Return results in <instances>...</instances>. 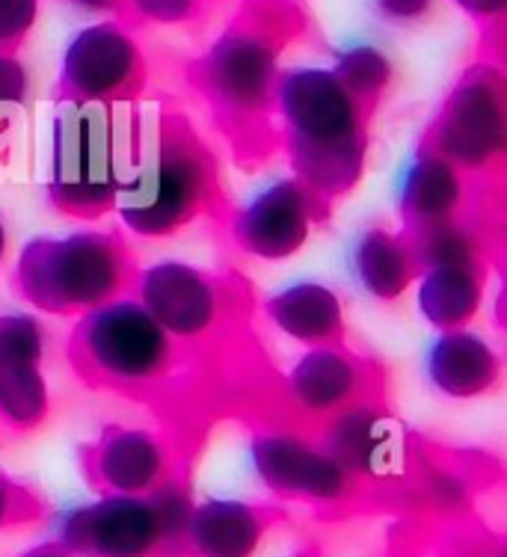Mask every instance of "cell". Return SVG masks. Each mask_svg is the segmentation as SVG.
Wrapping results in <instances>:
<instances>
[{"instance_id":"f1b7e54d","label":"cell","mask_w":507,"mask_h":557,"mask_svg":"<svg viewBox=\"0 0 507 557\" xmlns=\"http://www.w3.org/2000/svg\"><path fill=\"white\" fill-rule=\"evenodd\" d=\"M30 96V75L18 54H0V110L24 108Z\"/></svg>"},{"instance_id":"2e32d148","label":"cell","mask_w":507,"mask_h":557,"mask_svg":"<svg viewBox=\"0 0 507 557\" xmlns=\"http://www.w3.org/2000/svg\"><path fill=\"white\" fill-rule=\"evenodd\" d=\"M48 330L33 311H0V430L27 436L51 418Z\"/></svg>"},{"instance_id":"ba28073f","label":"cell","mask_w":507,"mask_h":557,"mask_svg":"<svg viewBox=\"0 0 507 557\" xmlns=\"http://www.w3.org/2000/svg\"><path fill=\"white\" fill-rule=\"evenodd\" d=\"M419 143L481 187H502L507 161L505 63L475 57L433 110Z\"/></svg>"},{"instance_id":"7a4b0ae2","label":"cell","mask_w":507,"mask_h":557,"mask_svg":"<svg viewBox=\"0 0 507 557\" xmlns=\"http://www.w3.org/2000/svg\"><path fill=\"white\" fill-rule=\"evenodd\" d=\"M217 151L173 101L137 104L134 151L113 214L125 235L163 240L228 211Z\"/></svg>"},{"instance_id":"d4e9b609","label":"cell","mask_w":507,"mask_h":557,"mask_svg":"<svg viewBox=\"0 0 507 557\" xmlns=\"http://www.w3.org/2000/svg\"><path fill=\"white\" fill-rule=\"evenodd\" d=\"M478 27V57L505 63V18L507 0H452Z\"/></svg>"},{"instance_id":"cb8c5ba5","label":"cell","mask_w":507,"mask_h":557,"mask_svg":"<svg viewBox=\"0 0 507 557\" xmlns=\"http://www.w3.org/2000/svg\"><path fill=\"white\" fill-rule=\"evenodd\" d=\"M228 0H120L116 22L137 33L143 27L202 30L217 18Z\"/></svg>"},{"instance_id":"9a60e30c","label":"cell","mask_w":507,"mask_h":557,"mask_svg":"<svg viewBox=\"0 0 507 557\" xmlns=\"http://www.w3.org/2000/svg\"><path fill=\"white\" fill-rule=\"evenodd\" d=\"M330 208L294 175H280L256 187L244 202L228 205L223 225L232 247L247 258L288 261L326 223Z\"/></svg>"},{"instance_id":"6da1fadb","label":"cell","mask_w":507,"mask_h":557,"mask_svg":"<svg viewBox=\"0 0 507 557\" xmlns=\"http://www.w3.org/2000/svg\"><path fill=\"white\" fill-rule=\"evenodd\" d=\"M309 30L297 0H238L217 39L184 65V84L244 166L276 154L273 92L282 60Z\"/></svg>"},{"instance_id":"9c48e42d","label":"cell","mask_w":507,"mask_h":557,"mask_svg":"<svg viewBox=\"0 0 507 557\" xmlns=\"http://www.w3.org/2000/svg\"><path fill=\"white\" fill-rule=\"evenodd\" d=\"M247 457L252 478L273 502L312 507L314 513H354L378 504L371 490L338 466L312 430L273 412L249 424Z\"/></svg>"},{"instance_id":"52a82bcc","label":"cell","mask_w":507,"mask_h":557,"mask_svg":"<svg viewBox=\"0 0 507 557\" xmlns=\"http://www.w3.org/2000/svg\"><path fill=\"white\" fill-rule=\"evenodd\" d=\"M190 504L187 478L151 495H96L48 513L51 540L75 557H178Z\"/></svg>"},{"instance_id":"5b68a950","label":"cell","mask_w":507,"mask_h":557,"mask_svg":"<svg viewBox=\"0 0 507 557\" xmlns=\"http://www.w3.org/2000/svg\"><path fill=\"white\" fill-rule=\"evenodd\" d=\"M137 258L122 228L30 237L12 264V294L48 318H81L131 294Z\"/></svg>"},{"instance_id":"4316f807","label":"cell","mask_w":507,"mask_h":557,"mask_svg":"<svg viewBox=\"0 0 507 557\" xmlns=\"http://www.w3.org/2000/svg\"><path fill=\"white\" fill-rule=\"evenodd\" d=\"M42 0H0V54H18L39 22Z\"/></svg>"},{"instance_id":"f546056e","label":"cell","mask_w":507,"mask_h":557,"mask_svg":"<svg viewBox=\"0 0 507 557\" xmlns=\"http://www.w3.org/2000/svg\"><path fill=\"white\" fill-rule=\"evenodd\" d=\"M15 557H75L72 552H65L57 540H39V543H33L30 548H24L22 555H15Z\"/></svg>"},{"instance_id":"7c38bea8","label":"cell","mask_w":507,"mask_h":557,"mask_svg":"<svg viewBox=\"0 0 507 557\" xmlns=\"http://www.w3.org/2000/svg\"><path fill=\"white\" fill-rule=\"evenodd\" d=\"M312 433L347 474L371 490L374 502L398 498L410 481L421 445L416 430L392 412L386 397L366 400L326 418Z\"/></svg>"},{"instance_id":"277c9868","label":"cell","mask_w":507,"mask_h":557,"mask_svg":"<svg viewBox=\"0 0 507 557\" xmlns=\"http://www.w3.org/2000/svg\"><path fill=\"white\" fill-rule=\"evenodd\" d=\"M371 113L326 65H285L273 92L276 151L292 175L333 205L366 175Z\"/></svg>"},{"instance_id":"8992f818","label":"cell","mask_w":507,"mask_h":557,"mask_svg":"<svg viewBox=\"0 0 507 557\" xmlns=\"http://www.w3.org/2000/svg\"><path fill=\"white\" fill-rule=\"evenodd\" d=\"M137 104H57L45 172V196L57 214L77 223L113 214L134 151Z\"/></svg>"},{"instance_id":"3957f363","label":"cell","mask_w":507,"mask_h":557,"mask_svg":"<svg viewBox=\"0 0 507 557\" xmlns=\"http://www.w3.org/2000/svg\"><path fill=\"white\" fill-rule=\"evenodd\" d=\"M65 359L92 392L146 404L154 412H184L206 376L208 356L187 350L151 321L131 294L72 321Z\"/></svg>"},{"instance_id":"5bb4252c","label":"cell","mask_w":507,"mask_h":557,"mask_svg":"<svg viewBox=\"0 0 507 557\" xmlns=\"http://www.w3.org/2000/svg\"><path fill=\"white\" fill-rule=\"evenodd\" d=\"M81 474L96 495H151L187 478L178 433L110 421L77 448Z\"/></svg>"},{"instance_id":"603a6c76","label":"cell","mask_w":507,"mask_h":557,"mask_svg":"<svg viewBox=\"0 0 507 557\" xmlns=\"http://www.w3.org/2000/svg\"><path fill=\"white\" fill-rule=\"evenodd\" d=\"M330 72L374 116L395 84V60L378 42H345L330 51Z\"/></svg>"},{"instance_id":"4fadbf2b","label":"cell","mask_w":507,"mask_h":557,"mask_svg":"<svg viewBox=\"0 0 507 557\" xmlns=\"http://www.w3.org/2000/svg\"><path fill=\"white\" fill-rule=\"evenodd\" d=\"M388 392L386 368L374 359L347 347H312L302 350L280 380V412L297 428L314 430L326 418L345 409L380 400Z\"/></svg>"},{"instance_id":"44dd1931","label":"cell","mask_w":507,"mask_h":557,"mask_svg":"<svg viewBox=\"0 0 507 557\" xmlns=\"http://www.w3.org/2000/svg\"><path fill=\"white\" fill-rule=\"evenodd\" d=\"M347 273L366 297L395 302L416 285L419 261L400 228L366 225L347 247Z\"/></svg>"},{"instance_id":"8fae6325","label":"cell","mask_w":507,"mask_h":557,"mask_svg":"<svg viewBox=\"0 0 507 557\" xmlns=\"http://www.w3.org/2000/svg\"><path fill=\"white\" fill-rule=\"evenodd\" d=\"M149 86V60L137 33L116 18L84 24L60 57L54 104H137Z\"/></svg>"},{"instance_id":"83f0119b","label":"cell","mask_w":507,"mask_h":557,"mask_svg":"<svg viewBox=\"0 0 507 557\" xmlns=\"http://www.w3.org/2000/svg\"><path fill=\"white\" fill-rule=\"evenodd\" d=\"M368 10L374 18L392 27H412L428 22L436 10V0H368Z\"/></svg>"},{"instance_id":"d6986e66","label":"cell","mask_w":507,"mask_h":557,"mask_svg":"<svg viewBox=\"0 0 507 557\" xmlns=\"http://www.w3.org/2000/svg\"><path fill=\"white\" fill-rule=\"evenodd\" d=\"M421 374L445 400H478L498 388L505 359L486 335L466 326L433 335L421 356Z\"/></svg>"},{"instance_id":"4dcf8cb0","label":"cell","mask_w":507,"mask_h":557,"mask_svg":"<svg viewBox=\"0 0 507 557\" xmlns=\"http://www.w3.org/2000/svg\"><path fill=\"white\" fill-rule=\"evenodd\" d=\"M65 3L84 12H96V15H110V18L120 15V0H65Z\"/></svg>"},{"instance_id":"ac0fdd59","label":"cell","mask_w":507,"mask_h":557,"mask_svg":"<svg viewBox=\"0 0 507 557\" xmlns=\"http://www.w3.org/2000/svg\"><path fill=\"white\" fill-rule=\"evenodd\" d=\"M280 504L208 495L190 504L178 557H256L264 536L280 525Z\"/></svg>"},{"instance_id":"d6a6232c","label":"cell","mask_w":507,"mask_h":557,"mask_svg":"<svg viewBox=\"0 0 507 557\" xmlns=\"http://www.w3.org/2000/svg\"><path fill=\"white\" fill-rule=\"evenodd\" d=\"M7 249H10V228H7V220L0 214V264L7 258Z\"/></svg>"},{"instance_id":"e0dca14e","label":"cell","mask_w":507,"mask_h":557,"mask_svg":"<svg viewBox=\"0 0 507 557\" xmlns=\"http://www.w3.org/2000/svg\"><path fill=\"white\" fill-rule=\"evenodd\" d=\"M496 190L502 187H481L469 182L463 172H457L452 163H445L431 149L416 143V149L410 151V158L404 161L395 178L398 228L404 235H416L421 228H431L472 211L481 199H490Z\"/></svg>"},{"instance_id":"7402d4cb","label":"cell","mask_w":507,"mask_h":557,"mask_svg":"<svg viewBox=\"0 0 507 557\" xmlns=\"http://www.w3.org/2000/svg\"><path fill=\"white\" fill-rule=\"evenodd\" d=\"M490 268H431L416 278V309L433 333L472 326L484 309Z\"/></svg>"},{"instance_id":"ffe728a7","label":"cell","mask_w":507,"mask_h":557,"mask_svg":"<svg viewBox=\"0 0 507 557\" xmlns=\"http://www.w3.org/2000/svg\"><path fill=\"white\" fill-rule=\"evenodd\" d=\"M261 311L276 333L302 344V350L347 344L345 300L326 282H288L261 300Z\"/></svg>"},{"instance_id":"1f68e13d","label":"cell","mask_w":507,"mask_h":557,"mask_svg":"<svg viewBox=\"0 0 507 557\" xmlns=\"http://www.w3.org/2000/svg\"><path fill=\"white\" fill-rule=\"evenodd\" d=\"M288 557H324L321 546H314V543H302L300 548H294Z\"/></svg>"},{"instance_id":"484cf974","label":"cell","mask_w":507,"mask_h":557,"mask_svg":"<svg viewBox=\"0 0 507 557\" xmlns=\"http://www.w3.org/2000/svg\"><path fill=\"white\" fill-rule=\"evenodd\" d=\"M45 516H48V507H45L42 495L27 481L0 469V534L12 531V528L33 525Z\"/></svg>"},{"instance_id":"30bf717a","label":"cell","mask_w":507,"mask_h":557,"mask_svg":"<svg viewBox=\"0 0 507 557\" xmlns=\"http://www.w3.org/2000/svg\"><path fill=\"white\" fill-rule=\"evenodd\" d=\"M131 297L175 342L208 356L228 342L247 311L244 282L178 258L137 268Z\"/></svg>"}]
</instances>
